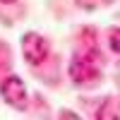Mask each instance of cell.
Instances as JSON below:
<instances>
[{"label": "cell", "instance_id": "3", "mask_svg": "<svg viewBox=\"0 0 120 120\" xmlns=\"http://www.w3.org/2000/svg\"><path fill=\"white\" fill-rule=\"evenodd\" d=\"M0 96H3V101L7 106L17 108V111H26V106H29L26 84L19 77H15V75H10V77L3 79V84H0Z\"/></svg>", "mask_w": 120, "mask_h": 120}, {"label": "cell", "instance_id": "4", "mask_svg": "<svg viewBox=\"0 0 120 120\" xmlns=\"http://www.w3.org/2000/svg\"><path fill=\"white\" fill-rule=\"evenodd\" d=\"M111 51L118 53V29H113V31H111Z\"/></svg>", "mask_w": 120, "mask_h": 120}, {"label": "cell", "instance_id": "1", "mask_svg": "<svg viewBox=\"0 0 120 120\" xmlns=\"http://www.w3.org/2000/svg\"><path fill=\"white\" fill-rule=\"evenodd\" d=\"M101 70H103V63L98 58L96 48L79 51L72 58V63H70V79L77 86H89V84H96L101 79Z\"/></svg>", "mask_w": 120, "mask_h": 120}, {"label": "cell", "instance_id": "2", "mask_svg": "<svg viewBox=\"0 0 120 120\" xmlns=\"http://www.w3.org/2000/svg\"><path fill=\"white\" fill-rule=\"evenodd\" d=\"M19 46H22L24 60L29 65H41V63L48 60V55H51V43H48V38L41 36V34H34V31L24 34Z\"/></svg>", "mask_w": 120, "mask_h": 120}, {"label": "cell", "instance_id": "5", "mask_svg": "<svg viewBox=\"0 0 120 120\" xmlns=\"http://www.w3.org/2000/svg\"><path fill=\"white\" fill-rule=\"evenodd\" d=\"M3 5H12V3H17V0H0Z\"/></svg>", "mask_w": 120, "mask_h": 120}]
</instances>
